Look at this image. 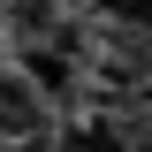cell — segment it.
Returning <instances> with one entry per match:
<instances>
[{"label":"cell","instance_id":"1","mask_svg":"<svg viewBox=\"0 0 152 152\" xmlns=\"http://www.w3.org/2000/svg\"><path fill=\"white\" fill-rule=\"evenodd\" d=\"M38 129H46V99L31 91L23 69H0V145H23Z\"/></svg>","mask_w":152,"mask_h":152},{"label":"cell","instance_id":"3","mask_svg":"<svg viewBox=\"0 0 152 152\" xmlns=\"http://www.w3.org/2000/svg\"><path fill=\"white\" fill-rule=\"evenodd\" d=\"M91 8H99L107 23H137V31L152 23V0H91Z\"/></svg>","mask_w":152,"mask_h":152},{"label":"cell","instance_id":"2","mask_svg":"<svg viewBox=\"0 0 152 152\" xmlns=\"http://www.w3.org/2000/svg\"><path fill=\"white\" fill-rule=\"evenodd\" d=\"M53 152H137V145H129V129L114 114H84V122H69L53 137Z\"/></svg>","mask_w":152,"mask_h":152}]
</instances>
